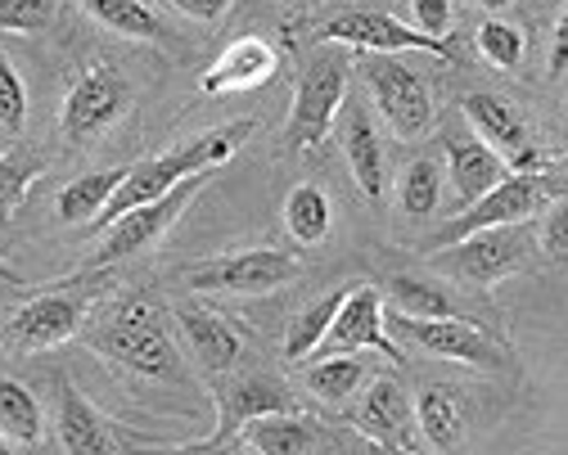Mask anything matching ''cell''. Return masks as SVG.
I'll return each instance as SVG.
<instances>
[{"label":"cell","instance_id":"36","mask_svg":"<svg viewBox=\"0 0 568 455\" xmlns=\"http://www.w3.org/2000/svg\"><path fill=\"white\" fill-rule=\"evenodd\" d=\"M541 253L555 266H568V194L550 203L546 221H541Z\"/></svg>","mask_w":568,"mask_h":455},{"label":"cell","instance_id":"31","mask_svg":"<svg viewBox=\"0 0 568 455\" xmlns=\"http://www.w3.org/2000/svg\"><path fill=\"white\" fill-rule=\"evenodd\" d=\"M443 168L434 159H415L397 181V203L406 216H434L443 203Z\"/></svg>","mask_w":568,"mask_h":455},{"label":"cell","instance_id":"38","mask_svg":"<svg viewBox=\"0 0 568 455\" xmlns=\"http://www.w3.org/2000/svg\"><path fill=\"white\" fill-rule=\"evenodd\" d=\"M172 10H181L185 19H199V23H212V19H222L235 0H168Z\"/></svg>","mask_w":568,"mask_h":455},{"label":"cell","instance_id":"29","mask_svg":"<svg viewBox=\"0 0 568 455\" xmlns=\"http://www.w3.org/2000/svg\"><path fill=\"white\" fill-rule=\"evenodd\" d=\"M347 289H352V284H347ZM347 289L321 293L312 307H303V312L294 316L290 334H284V361H303V356H312V352L325 343V334H329V325H334V316H338V307H343Z\"/></svg>","mask_w":568,"mask_h":455},{"label":"cell","instance_id":"24","mask_svg":"<svg viewBox=\"0 0 568 455\" xmlns=\"http://www.w3.org/2000/svg\"><path fill=\"white\" fill-rule=\"evenodd\" d=\"M122 181H126V168L87 172V176H78V181H68V185L59 190V199H54L59 221H68V225H87V221H95V216L109 208V199L118 194Z\"/></svg>","mask_w":568,"mask_h":455},{"label":"cell","instance_id":"10","mask_svg":"<svg viewBox=\"0 0 568 455\" xmlns=\"http://www.w3.org/2000/svg\"><path fill=\"white\" fill-rule=\"evenodd\" d=\"M316 41H329V46H352V50H366V54H410V50H424L434 59H456V50L443 41V37H429L410 23H402L397 14H384V10H343L334 19H325L316 28Z\"/></svg>","mask_w":568,"mask_h":455},{"label":"cell","instance_id":"16","mask_svg":"<svg viewBox=\"0 0 568 455\" xmlns=\"http://www.w3.org/2000/svg\"><path fill=\"white\" fill-rule=\"evenodd\" d=\"M352 424H357V433H366L379 451H419L424 446V437L415 433V402L406 397L397 374L375 378Z\"/></svg>","mask_w":568,"mask_h":455},{"label":"cell","instance_id":"8","mask_svg":"<svg viewBox=\"0 0 568 455\" xmlns=\"http://www.w3.org/2000/svg\"><path fill=\"white\" fill-rule=\"evenodd\" d=\"M388 330L397 343L429 352L438 361H460V365H478V370H501L506 365V343L491 338L487 330H478L474 321L460 316H388Z\"/></svg>","mask_w":568,"mask_h":455},{"label":"cell","instance_id":"20","mask_svg":"<svg viewBox=\"0 0 568 455\" xmlns=\"http://www.w3.org/2000/svg\"><path fill=\"white\" fill-rule=\"evenodd\" d=\"M54 397H59V415H54V428H59V446L73 451V455H104L113 451V419H104L68 374H54Z\"/></svg>","mask_w":568,"mask_h":455},{"label":"cell","instance_id":"18","mask_svg":"<svg viewBox=\"0 0 568 455\" xmlns=\"http://www.w3.org/2000/svg\"><path fill=\"white\" fill-rule=\"evenodd\" d=\"M231 446H244L257 455H312V451H329L334 437L325 433L321 419H312L303 411H280V415H262V419L244 424Z\"/></svg>","mask_w":568,"mask_h":455},{"label":"cell","instance_id":"14","mask_svg":"<svg viewBox=\"0 0 568 455\" xmlns=\"http://www.w3.org/2000/svg\"><path fill=\"white\" fill-rule=\"evenodd\" d=\"M460 109L474 122V131L506 159L510 172H546V154L532 144V131H528L524 113L510 100L491 95V91H474V95L460 100Z\"/></svg>","mask_w":568,"mask_h":455},{"label":"cell","instance_id":"26","mask_svg":"<svg viewBox=\"0 0 568 455\" xmlns=\"http://www.w3.org/2000/svg\"><path fill=\"white\" fill-rule=\"evenodd\" d=\"M303 384H307V393L316 402L338 406L366 384V361H357L352 352H325L321 361H312L303 370Z\"/></svg>","mask_w":568,"mask_h":455},{"label":"cell","instance_id":"41","mask_svg":"<svg viewBox=\"0 0 568 455\" xmlns=\"http://www.w3.org/2000/svg\"><path fill=\"white\" fill-rule=\"evenodd\" d=\"M0 284H23V275H19L10 262H0Z\"/></svg>","mask_w":568,"mask_h":455},{"label":"cell","instance_id":"30","mask_svg":"<svg viewBox=\"0 0 568 455\" xmlns=\"http://www.w3.org/2000/svg\"><path fill=\"white\" fill-rule=\"evenodd\" d=\"M393 307L406 316H460V302L438 284V280H419V275H393L388 280Z\"/></svg>","mask_w":568,"mask_h":455},{"label":"cell","instance_id":"12","mask_svg":"<svg viewBox=\"0 0 568 455\" xmlns=\"http://www.w3.org/2000/svg\"><path fill=\"white\" fill-rule=\"evenodd\" d=\"M91 312V289L87 284H73V289H45L37 293L32 302L10 312L6 321V343L23 347V352H45V347H59L68 343L82 321Z\"/></svg>","mask_w":568,"mask_h":455},{"label":"cell","instance_id":"21","mask_svg":"<svg viewBox=\"0 0 568 455\" xmlns=\"http://www.w3.org/2000/svg\"><path fill=\"white\" fill-rule=\"evenodd\" d=\"M443 154H447V176H452V190L460 194V203H474L478 194H487L491 185H501L510 176L506 159L496 154L483 135H447Z\"/></svg>","mask_w":568,"mask_h":455},{"label":"cell","instance_id":"13","mask_svg":"<svg viewBox=\"0 0 568 455\" xmlns=\"http://www.w3.org/2000/svg\"><path fill=\"white\" fill-rule=\"evenodd\" d=\"M280 411H298L294 393L271 374H240L217 384V428L203 442H185L181 451H226L244 424L262 419V415H280Z\"/></svg>","mask_w":568,"mask_h":455},{"label":"cell","instance_id":"33","mask_svg":"<svg viewBox=\"0 0 568 455\" xmlns=\"http://www.w3.org/2000/svg\"><path fill=\"white\" fill-rule=\"evenodd\" d=\"M37 176H41V159L0 154V216H10L28 199V190H32Z\"/></svg>","mask_w":568,"mask_h":455},{"label":"cell","instance_id":"44","mask_svg":"<svg viewBox=\"0 0 568 455\" xmlns=\"http://www.w3.org/2000/svg\"><path fill=\"white\" fill-rule=\"evenodd\" d=\"M0 451H19V446H14L10 437H0Z\"/></svg>","mask_w":568,"mask_h":455},{"label":"cell","instance_id":"23","mask_svg":"<svg viewBox=\"0 0 568 455\" xmlns=\"http://www.w3.org/2000/svg\"><path fill=\"white\" fill-rule=\"evenodd\" d=\"M415 428L424 437V446H434V451H456L465 442V411L456 402L452 388L434 384V388H424L415 397Z\"/></svg>","mask_w":568,"mask_h":455},{"label":"cell","instance_id":"2","mask_svg":"<svg viewBox=\"0 0 568 455\" xmlns=\"http://www.w3.org/2000/svg\"><path fill=\"white\" fill-rule=\"evenodd\" d=\"M248 135H253V118H248V122H226V127H217V131H203V135H194V140H185V144H176V149H168V154H159V159H145V163L126 168V181L118 185V194L109 199V208H104L91 225H95V231H109V221H118L122 212L150 203V199H159V194H168V190L181 185L185 176L212 172V168L231 163V154H235V149H240Z\"/></svg>","mask_w":568,"mask_h":455},{"label":"cell","instance_id":"35","mask_svg":"<svg viewBox=\"0 0 568 455\" xmlns=\"http://www.w3.org/2000/svg\"><path fill=\"white\" fill-rule=\"evenodd\" d=\"M23 118H28V87L19 78V68L10 63V54L0 50V127L19 131Z\"/></svg>","mask_w":568,"mask_h":455},{"label":"cell","instance_id":"32","mask_svg":"<svg viewBox=\"0 0 568 455\" xmlns=\"http://www.w3.org/2000/svg\"><path fill=\"white\" fill-rule=\"evenodd\" d=\"M474 46H478V54H483L491 68H501V72H515L519 59H524V32H519L515 23H506V19L478 23Z\"/></svg>","mask_w":568,"mask_h":455},{"label":"cell","instance_id":"9","mask_svg":"<svg viewBox=\"0 0 568 455\" xmlns=\"http://www.w3.org/2000/svg\"><path fill=\"white\" fill-rule=\"evenodd\" d=\"M135 91L122 78V68L113 63H91L82 78L68 87L63 109H59V131L68 144H91L95 135H104L109 127H118V118H126Z\"/></svg>","mask_w":568,"mask_h":455},{"label":"cell","instance_id":"40","mask_svg":"<svg viewBox=\"0 0 568 455\" xmlns=\"http://www.w3.org/2000/svg\"><path fill=\"white\" fill-rule=\"evenodd\" d=\"M546 176H550L555 194H568V163H546Z\"/></svg>","mask_w":568,"mask_h":455},{"label":"cell","instance_id":"25","mask_svg":"<svg viewBox=\"0 0 568 455\" xmlns=\"http://www.w3.org/2000/svg\"><path fill=\"white\" fill-rule=\"evenodd\" d=\"M329 225H334V208H329V194L312 181L294 185L290 194H284V231H290L294 244L312 249L329 235Z\"/></svg>","mask_w":568,"mask_h":455},{"label":"cell","instance_id":"28","mask_svg":"<svg viewBox=\"0 0 568 455\" xmlns=\"http://www.w3.org/2000/svg\"><path fill=\"white\" fill-rule=\"evenodd\" d=\"M78 6L95 23H104L109 32H118L126 41H150V46L163 41V19L145 6V0H78Z\"/></svg>","mask_w":568,"mask_h":455},{"label":"cell","instance_id":"43","mask_svg":"<svg viewBox=\"0 0 568 455\" xmlns=\"http://www.w3.org/2000/svg\"><path fill=\"white\" fill-rule=\"evenodd\" d=\"M559 140H564V149H568V118H564V127H559Z\"/></svg>","mask_w":568,"mask_h":455},{"label":"cell","instance_id":"5","mask_svg":"<svg viewBox=\"0 0 568 455\" xmlns=\"http://www.w3.org/2000/svg\"><path fill=\"white\" fill-rule=\"evenodd\" d=\"M528 249H532V231L524 221H510V225L474 231L452 249H434L429 262H434V271H443L452 280H465L474 289H491L528 262Z\"/></svg>","mask_w":568,"mask_h":455},{"label":"cell","instance_id":"7","mask_svg":"<svg viewBox=\"0 0 568 455\" xmlns=\"http://www.w3.org/2000/svg\"><path fill=\"white\" fill-rule=\"evenodd\" d=\"M559 194L550 185L546 172H510L501 185H491L487 194H478L474 203H465V212L456 221H447L443 231L429 240L434 249H452L474 231H487V225H510V221H528L537 208H550Z\"/></svg>","mask_w":568,"mask_h":455},{"label":"cell","instance_id":"34","mask_svg":"<svg viewBox=\"0 0 568 455\" xmlns=\"http://www.w3.org/2000/svg\"><path fill=\"white\" fill-rule=\"evenodd\" d=\"M54 23V0H0V32L37 37Z\"/></svg>","mask_w":568,"mask_h":455},{"label":"cell","instance_id":"17","mask_svg":"<svg viewBox=\"0 0 568 455\" xmlns=\"http://www.w3.org/2000/svg\"><path fill=\"white\" fill-rule=\"evenodd\" d=\"M275 72H280V50L266 37H240L217 54V63L203 72L199 87L207 95H248L262 91Z\"/></svg>","mask_w":568,"mask_h":455},{"label":"cell","instance_id":"1","mask_svg":"<svg viewBox=\"0 0 568 455\" xmlns=\"http://www.w3.org/2000/svg\"><path fill=\"white\" fill-rule=\"evenodd\" d=\"M87 347L100 352L104 361L140 374V378H159V384H185V365L181 352L168 334V321L159 312L154 297H122L118 307L87 334Z\"/></svg>","mask_w":568,"mask_h":455},{"label":"cell","instance_id":"4","mask_svg":"<svg viewBox=\"0 0 568 455\" xmlns=\"http://www.w3.org/2000/svg\"><path fill=\"white\" fill-rule=\"evenodd\" d=\"M362 78L371 87L375 109L388 118L397 140H424L438 118V100L429 78H419L410 63H402L397 54H366L362 59Z\"/></svg>","mask_w":568,"mask_h":455},{"label":"cell","instance_id":"39","mask_svg":"<svg viewBox=\"0 0 568 455\" xmlns=\"http://www.w3.org/2000/svg\"><path fill=\"white\" fill-rule=\"evenodd\" d=\"M550 78H564L568 72V6H564V14L555 19V32H550Z\"/></svg>","mask_w":568,"mask_h":455},{"label":"cell","instance_id":"6","mask_svg":"<svg viewBox=\"0 0 568 455\" xmlns=\"http://www.w3.org/2000/svg\"><path fill=\"white\" fill-rule=\"evenodd\" d=\"M207 176H212V172H194V176H185L181 185H172L168 194H159V199H150V203H140V208L122 212L118 221H109V235H104L100 253L91 257V271L118 266V262H126V257H135V253L154 249V244L172 231V225L185 216V208L203 194Z\"/></svg>","mask_w":568,"mask_h":455},{"label":"cell","instance_id":"22","mask_svg":"<svg viewBox=\"0 0 568 455\" xmlns=\"http://www.w3.org/2000/svg\"><path fill=\"white\" fill-rule=\"evenodd\" d=\"M338 140H343V159L352 168V181L366 199H384V185H388V172H384V140L371 122L366 109H347L343 113V127H338Z\"/></svg>","mask_w":568,"mask_h":455},{"label":"cell","instance_id":"37","mask_svg":"<svg viewBox=\"0 0 568 455\" xmlns=\"http://www.w3.org/2000/svg\"><path fill=\"white\" fill-rule=\"evenodd\" d=\"M415 28L429 37H447L452 32V0H410Z\"/></svg>","mask_w":568,"mask_h":455},{"label":"cell","instance_id":"11","mask_svg":"<svg viewBox=\"0 0 568 455\" xmlns=\"http://www.w3.org/2000/svg\"><path fill=\"white\" fill-rule=\"evenodd\" d=\"M298 275V257L284 249H248V253H226L194 266L185 284L194 293H240V297H262L275 293Z\"/></svg>","mask_w":568,"mask_h":455},{"label":"cell","instance_id":"15","mask_svg":"<svg viewBox=\"0 0 568 455\" xmlns=\"http://www.w3.org/2000/svg\"><path fill=\"white\" fill-rule=\"evenodd\" d=\"M375 347L379 356H402L397 338H388V316H384V293L375 284H352L343 307L325 334V343L316 352H362Z\"/></svg>","mask_w":568,"mask_h":455},{"label":"cell","instance_id":"19","mask_svg":"<svg viewBox=\"0 0 568 455\" xmlns=\"http://www.w3.org/2000/svg\"><path fill=\"white\" fill-rule=\"evenodd\" d=\"M176 325L185 334L190 356L207 370V374H222L244 356V334L212 307H176Z\"/></svg>","mask_w":568,"mask_h":455},{"label":"cell","instance_id":"42","mask_svg":"<svg viewBox=\"0 0 568 455\" xmlns=\"http://www.w3.org/2000/svg\"><path fill=\"white\" fill-rule=\"evenodd\" d=\"M474 6H483V10H506L510 0H474Z\"/></svg>","mask_w":568,"mask_h":455},{"label":"cell","instance_id":"27","mask_svg":"<svg viewBox=\"0 0 568 455\" xmlns=\"http://www.w3.org/2000/svg\"><path fill=\"white\" fill-rule=\"evenodd\" d=\"M0 437H10L14 446H41L45 437V415L41 402L32 397L28 384L0 374Z\"/></svg>","mask_w":568,"mask_h":455},{"label":"cell","instance_id":"3","mask_svg":"<svg viewBox=\"0 0 568 455\" xmlns=\"http://www.w3.org/2000/svg\"><path fill=\"white\" fill-rule=\"evenodd\" d=\"M343 100H347V54L316 50L298 72L290 122H284V149H290V154H307V149H316L329 135Z\"/></svg>","mask_w":568,"mask_h":455}]
</instances>
